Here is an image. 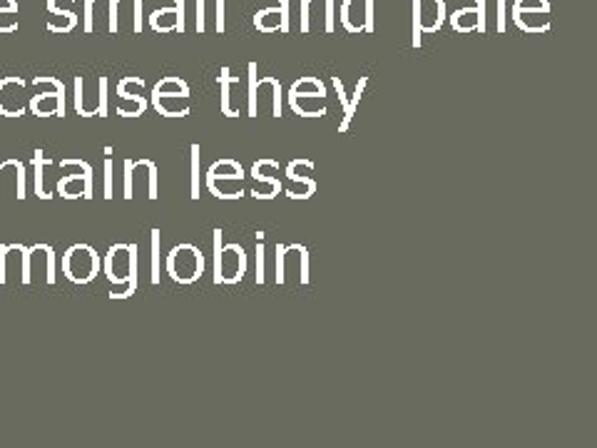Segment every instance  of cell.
<instances>
[{
  "label": "cell",
  "mask_w": 597,
  "mask_h": 448,
  "mask_svg": "<svg viewBox=\"0 0 597 448\" xmlns=\"http://www.w3.org/2000/svg\"><path fill=\"white\" fill-rule=\"evenodd\" d=\"M105 274L112 282V294L115 299H125L135 292V274H137V247L132 244H115L105 257Z\"/></svg>",
  "instance_id": "cell-1"
},
{
  "label": "cell",
  "mask_w": 597,
  "mask_h": 448,
  "mask_svg": "<svg viewBox=\"0 0 597 448\" xmlns=\"http://www.w3.org/2000/svg\"><path fill=\"white\" fill-rule=\"evenodd\" d=\"M247 274V254L239 244H222V229H214V282L237 284Z\"/></svg>",
  "instance_id": "cell-2"
},
{
  "label": "cell",
  "mask_w": 597,
  "mask_h": 448,
  "mask_svg": "<svg viewBox=\"0 0 597 448\" xmlns=\"http://www.w3.org/2000/svg\"><path fill=\"white\" fill-rule=\"evenodd\" d=\"M60 267H63V274L70 282L88 284L100 274V254L88 244H75L63 254Z\"/></svg>",
  "instance_id": "cell-3"
},
{
  "label": "cell",
  "mask_w": 597,
  "mask_h": 448,
  "mask_svg": "<svg viewBox=\"0 0 597 448\" xmlns=\"http://www.w3.org/2000/svg\"><path fill=\"white\" fill-rule=\"evenodd\" d=\"M167 272L180 284L197 282L204 272V254L199 252L195 244H180L167 257Z\"/></svg>",
  "instance_id": "cell-4"
},
{
  "label": "cell",
  "mask_w": 597,
  "mask_h": 448,
  "mask_svg": "<svg viewBox=\"0 0 597 448\" xmlns=\"http://www.w3.org/2000/svg\"><path fill=\"white\" fill-rule=\"evenodd\" d=\"M292 274L299 284H309V252L301 244H277V282L287 284Z\"/></svg>",
  "instance_id": "cell-5"
},
{
  "label": "cell",
  "mask_w": 597,
  "mask_h": 448,
  "mask_svg": "<svg viewBox=\"0 0 597 448\" xmlns=\"http://www.w3.org/2000/svg\"><path fill=\"white\" fill-rule=\"evenodd\" d=\"M446 20V0H413V48L421 45V33H436Z\"/></svg>",
  "instance_id": "cell-6"
},
{
  "label": "cell",
  "mask_w": 597,
  "mask_h": 448,
  "mask_svg": "<svg viewBox=\"0 0 597 448\" xmlns=\"http://www.w3.org/2000/svg\"><path fill=\"white\" fill-rule=\"evenodd\" d=\"M334 0H301V33H334Z\"/></svg>",
  "instance_id": "cell-7"
},
{
  "label": "cell",
  "mask_w": 597,
  "mask_h": 448,
  "mask_svg": "<svg viewBox=\"0 0 597 448\" xmlns=\"http://www.w3.org/2000/svg\"><path fill=\"white\" fill-rule=\"evenodd\" d=\"M314 162L311 160H294L287 167V185H282V192L289 200H309L316 192V182L311 180Z\"/></svg>",
  "instance_id": "cell-8"
},
{
  "label": "cell",
  "mask_w": 597,
  "mask_h": 448,
  "mask_svg": "<svg viewBox=\"0 0 597 448\" xmlns=\"http://www.w3.org/2000/svg\"><path fill=\"white\" fill-rule=\"evenodd\" d=\"M33 85H40V88H45V93H38L30 98L28 108L33 110V115L38 117H48V115H63L65 112V103H63V83H58V80L53 78H43V80H35Z\"/></svg>",
  "instance_id": "cell-9"
},
{
  "label": "cell",
  "mask_w": 597,
  "mask_h": 448,
  "mask_svg": "<svg viewBox=\"0 0 597 448\" xmlns=\"http://www.w3.org/2000/svg\"><path fill=\"white\" fill-rule=\"evenodd\" d=\"M341 23L349 33H371L374 30V0H344Z\"/></svg>",
  "instance_id": "cell-10"
},
{
  "label": "cell",
  "mask_w": 597,
  "mask_h": 448,
  "mask_svg": "<svg viewBox=\"0 0 597 448\" xmlns=\"http://www.w3.org/2000/svg\"><path fill=\"white\" fill-rule=\"evenodd\" d=\"M28 85L20 78H5L0 83V112L8 117H20L28 110Z\"/></svg>",
  "instance_id": "cell-11"
},
{
  "label": "cell",
  "mask_w": 597,
  "mask_h": 448,
  "mask_svg": "<svg viewBox=\"0 0 597 448\" xmlns=\"http://www.w3.org/2000/svg\"><path fill=\"white\" fill-rule=\"evenodd\" d=\"M219 88H222V112L227 117H239V112L247 105V93L242 90L239 78L229 75V68H222L219 73Z\"/></svg>",
  "instance_id": "cell-12"
},
{
  "label": "cell",
  "mask_w": 597,
  "mask_h": 448,
  "mask_svg": "<svg viewBox=\"0 0 597 448\" xmlns=\"http://www.w3.org/2000/svg\"><path fill=\"white\" fill-rule=\"evenodd\" d=\"M254 108L259 112L269 110L272 117H282V83L277 78L257 80V90H254Z\"/></svg>",
  "instance_id": "cell-13"
},
{
  "label": "cell",
  "mask_w": 597,
  "mask_h": 448,
  "mask_svg": "<svg viewBox=\"0 0 597 448\" xmlns=\"http://www.w3.org/2000/svg\"><path fill=\"white\" fill-rule=\"evenodd\" d=\"M147 182L150 187V197L155 200L157 197V170L152 162H127V185H125V197H135L137 187H142Z\"/></svg>",
  "instance_id": "cell-14"
},
{
  "label": "cell",
  "mask_w": 597,
  "mask_h": 448,
  "mask_svg": "<svg viewBox=\"0 0 597 448\" xmlns=\"http://www.w3.org/2000/svg\"><path fill=\"white\" fill-rule=\"evenodd\" d=\"M105 90H107V80L100 78V93L88 95L85 93L83 78H78L75 80V110H78L83 117H93V115H98V112L100 115H105L107 112Z\"/></svg>",
  "instance_id": "cell-15"
},
{
  "label": "cell",
  "mask_w": 597,
  "mask_h": 448,
  "mask_svg": "<svg viewBox=\"0 0 597 448\" xmlns=\"http://www.w3.org/2000/svg\"><path fill=\"white\" fill-rule=\"evenodd\" d=\"M451 25L458 33H471V30L483 33L486 30V8H473V5L456 8L451 13Z\"/></svg>",
  "instance_id": "cell-16"
},
{
  "label": "cell",
  "mask_w": 597,
  "mask_h": 448,
  "mask_svg": "<svg viewBox=\"0 0 597 448\" xmlns=\"http://www.w3.org/2000/svg\"><path fill=\"white\" fill-rule=\"evenodd\" d=\"M152 105L165 117L190 115V95L180 93H152Z\"/></svg>",
  "instance_id": "cell-17"
},
{
  "label": "cell",
  "mask_w": 597,
  "mask_h": 448,
  "mask_svg": "<svg viewBox=\"0 0 597 448\" xmlns=\"http://www.w3.org/2000/svg\"><path fill=\"white\" fill-rule=\"evenodd\" d=\"M289 108L301 117H321L326 115V95L289 93Z\"/></svg>",
  "instance_id": "cell-18"
},
{
  "label": "cell",
  "mask_w": 597,
  "mask_h": 448,
  "mask_svg": "<svg viewBox=\"0 0 597 448\" xmlns=\"http://www.w3.org/2000/svg\"><path fill=\"white\" fill-rule=\"evenodd\" d=\"M207 187L219 200H239L244 195V177H207Z\"/></svg>",
  "instance_id": "cell-19"
},
{
  "label": "cell",
  "mask_w": 597,
  "mask_h": 448,
  "mask_svg": "<svg viewBox=\"0 0 597 448\" xmlns=\"http://www.w3.org/2000/svg\"><path fill=\"white\" fill-rule=\"evenodd\" d=\"M152 28L160 30V33H170V30H185V8H177V5H170V8L155 10L150 18Z\"/></svg>",
  "instance_id": "cell-20"
},
{
  "label": "cell",
  "mask_w": 597,
  "mask_h": 448,
  "mask_svg": "<svg viewBox=\"0 0 597 448\" xmlns=\"http://www.w3.org/2000/svg\"><path fill=\"white\" fill-rule=\"evenodd\" d=\"M254 25H257L259 33H287L289 30V13L279 8H262L254 18Z\"/></svg>",
  "instance_id": "cell-21"
},
{
  "label": "cell",
  "mask_w": 597,
  "mask_h": 448,
  "mask_svg": "<svg viewBox=\"0 0 597 448\" xmlns=\"http://www.w3.org/2000/svg\"><path fill=\"white\" fill-rule=\"evenodd\" d=\"M513 20L525 33H548L550 30V13H540V10H518L513 13Z\"/></svg>",
  "instance_id": "cell-22"
},
{
  "label": "cell",
  "mask_w": 597,
  "mask_h": 448,
  "mask_svg": "<svg viewBox=\"0 0 597 448\" xmlns=\"http://www.w3.org/2000/svg\"><path fill=\"white\" fill-rule=\"evenodd\" d=\"M60 195L75 200V197H93L90 195V170H83V175H65L58 185Z\"/></svg>",
  "instance_id": "cell-23"
},
{
  "label": "cell",
  "mask_w": 597,
  "mask_h": 448,
  "mask_svg": "<svg viewBox=\"0 0 597 448\" xmlns=\"http://www.w3.org/2000/svg\"><path fill=\"white\" fill-rule=\"evenodd\" d=\"M282 192L279 177H252V195L257 200H274Z\"/></svg>",
  "instance_id": "cell-24"
},
{
  "label": "cell",
  "mask_w": 597,
  "mask_h": 448,
  "mask_svg": "<svg viewBox=\"0 0 597 448\" xmlns=\"http://www.w3.org/2000/svg\"><path fill=\"white\" fill-rule=\"evenodd\" d=\"M366 85H369V78H361V80H359V85H356L354 95H351V100H349V110L344 112V122H341V125H339V132H346V130H349V125H351V120H354L356 108H359L361 95H364Z\"/></svg>",
  "instance_id": "cell-25"
},
{
  "label": "cell",
  "mask_w": 597,
  "mask_h": 448,
  "mask_svg": "<svg viewBox=\"0 0 597 448\" xmlns=\"http://www.w3.org/2000/svg\"><path fill=\"white\" fill-rule=\"evenodd\" d=\"M289 93H299V95H326V85L321 83L319 78H311V75H306V78H299L297 83L292 85V90Z\"/></svg>",
  "instance_id": "cell-26"
},
{
  "label": "cell",
  "mask_w": 597,
  "mask_h": 448,
  "mask_svg": "<svg viewBox=\"0 0 597 448\" xmlns=\"http://www.w3.org/2000/svg\"><path fill=\"white\" fill-rule=\"evenodd\" d=\"M207 177H244V170L239 162L234 160H219L209 167Z\"/></svg>",
  "instance_id": "cell-27"
},
{
  "label": "cell",
  "mask_w": 597,
  "mask_h": 448,
  "mask_svg": "<svg viewBox=\"0 0 597 448\" xmlns=\"http://www.w3.org/2000/svg\"><path fill=\"white\" fill-rule=\"evenodd\" d=\"M147 110V100L145 98H120L117 103V115L125 117H137Z\"/></svg>",
  "instance_id": "cell-28"
},
{
  "label": "cell",
  "mask_w": 597,
  "mask_h": 448,
  "mask_svg": "<svg viewBox=\"0 0 597 448\" xmlns=\"http://www.w3.org/2000/svg\"><path fill=\"white\" fill-rule=\"evenodd\" d=\"M142 90H145V83L140 78H125L117 85V95L120 98H142Z\"/></svg>",
  "instance_id": "cell-29"
},
{
  "label": "cell",
  "mask_w": 597,
  "mask_h": 448,
  "mask_svg": "<svg viewBox=\"0 0 597 448\" xmlns=\"http://www.w3.org/2000/svg\"><path fill=\"white\" fill-rule=\"evenodd\" d=\"M152 93H180V95H190V88H187L185 80L180 78H165L155 85Z\"/></svg>",
  "instance_id": "cell-30"
},
{
  "label": "cell",
  "mask_w": 597,
  "mask_h": 448,
  "mask_svg": "<svg viewBox=\"0 0 597 448\" xmlns=\"http://www.w3.org/2000/svg\"><path fill=\"white\" fill-rule=\"evenodd\" d=\"M279 165L274 160H259L252 165V177H277Z\"/></svg>",
  "instance_id": "cell-31"
},
{
  "label": "cell",
  "mask_w": 597,
  "mask_h": 448,
  "mask_svg": "<svg viewBox=\"0 0 597 448\" xmlns=\"http://www.w3.org/2000/svg\"><path fill=\"white\" fill-rule=\"evenodd\" d=\"M518 10H540V13H550V3L548 0H515L513 13Z\"/></svg>",
  "instance_id": "cell-32"
},
{
  "label": "cell",
  "mask_w": 597,
  "mask_h": 448,
  "mask_svg": "<svg viewBox=\"0 0 597 448\" xmlns=\"http://www.w3.org/2000/svg\"><path fill=\"white\" fill-rule=\"evenodd\" d=\"M192 197H199V145L192 147Z\"/></svg>",
  "instance_id": "cell-33"
},
{
  "label": "cell",
  "mask_w": 597,
  "mask_h": 448,
  "mask_svg": "<svg viewBox=\"0 0 597 448\" xmlns=\"http://www.w3.org/2000/svg\"><path fill=\"white\" fill-rule=\"evenodd\" d=\"M264 234H257V282L264 284Z\"/></svg>",
  "instance_id": "cell-34"
},
{
  "label": "cell",
  "mask_w": 597,
  "mask_h": 448,
  "mask_svg": "<svg viewBox=\"0 0 597 448\" xmlns=\"http://www.w3.org/2000/svg\"><path fill=\"white\" fill-rule=\"evenodd\" d=\"M257 3H259V10L279 8V10H284V13H289V0H257Z\"/></svg>",
  "instance_id": "cell-35"
},
{
  "label": "cell",
  "mask_w": 597,
  "mask_h": 448,
  "mask_svg": "<svg viewBox=\"0 0 597 448\" xmlns=\"http://www.w3.org/2000/svg\"><path fill=\"white\" fill-rule=\"evenodd\" d=\"M204 28H207V23H204V0H197V30L202 33Z\"/></svg>",
  "instance_id": "cell-36"
},
{
  "label": "cell",
  "mask_w": 597,
  "mask_h": 448,
  "mask_svg": "<svg viewBox=\"0 0 597 448\" xmlns=\"http://www.w3.org/2000/svg\"><path fill=\"white\" fill-rule=\"evenodd\" d=\"M70 5H73V0H50V10H53V13H58V10H70Z\"/></svg>",
  "instance_id": "cell-37"
},
{
  "label": "cell",
  "mask_w": 597,
  "mask_h": 448,
  "mask_svg": "<svg viewBox=\"0 0 597 448\" xmlns=\"http://www.w3.org/2000/svg\"><path fill=\"white\" fill-rule=\"evenodd\" d=\"M224 8H227V5H224V0H217V28H219V33L224 30Z\"/></svg>",
  "instance_id": "cell-38"
},
{
  "label": "cell",
  "mask_w": 597,
  "mask_h": 448,
  "mask_svg": "<svg viewBox=\"0 0 597 448\" xmlns=\"http://www.w3.org/2000/svg\"><path fill=\"white\" fill-rule=\"evenodd\" d=\"M18 13V5H15V0H0V13Z\"/></svg>",
  "instance_id": "cell-39"
},
{
  "label": "cell",
  "mask_w": 597,
  "mask_h": 448,
  "mask_svg": "<svg viewBox=\"0 0 597 448\" xmlns=\"http://www.w3.org/2000/svg\"><path fill=\"white\" fill-rule=\"evenodd\" d=\"M498 30H505V0H498Z\"/></svg>",
  "instance_id": "cell-40"
},
{
  "label": "cell",
  "mask_w": 597,
  "mask_h": 448,
  "mask_svg": "<svg viewBox=\"0 0 597 448\" xmlns=\"http://www.w3.org/2000/svg\"><path fill=\"white\" fill-rule=\"evenodd\" d=\"M458 8H463V5H473V8H486V0H456Z\"/></svg>",
  "instance_id": "cell-41"
}]
</instances>
